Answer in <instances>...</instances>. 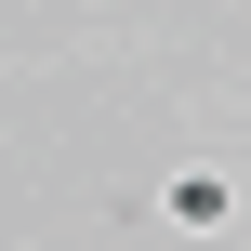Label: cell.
Masks as SVG:
<instances>
[{
  "label": "cell",
  "mask_w": 251,
  "mask_h": 251,
  "mask_svg": "<svg viewBox=\"0 0 251 251\" xmlns=\"http://www.w3.org/2000/svg\"><path fill=\"white\" fill-rule=\"evenodd\" d=\"M225 212H238L225 172H172V225H225Z\"/></svg>",
  "instance_id": "6da1fadb"
}]
</instances>
